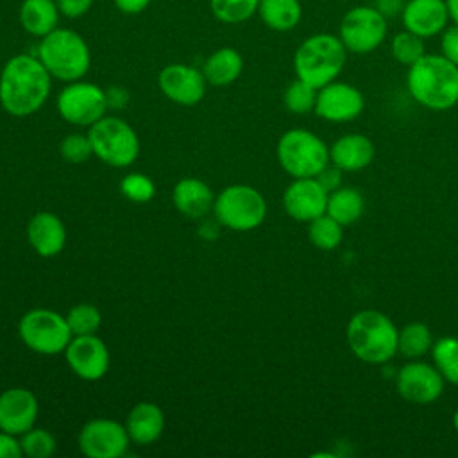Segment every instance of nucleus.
Here are the masks:
<instances>
[{
    "label": "nucleus",
    "instance_id": "obj_1",
    "mask_svg": "<svg viewBox=\"0 0 458 458\" xmlns=\"http://www.w3.org/2000/svg\"><path fill=\"white\" fill-rule=\"evenodd\" d=\"M52 75L36 54H14L0 72V106L16 118L30 116L48 100Z\"/></svg>",
    "mask_w": 458,
    "mask_h": 458
},
{
    "label": "nucleus",
    "instance_id": "obj_2",
    "mask_svg": "<svg viewBox=\"0 0 458 458\" xmlns=\"http://www.w3.org/2000/svg\"><path fill=\"white\" fill-rule=\"evenodd\" d=\"M406 86L420 106L444 111L458 104V66L442 54H426L408 66Z\"/></svg>",
    "mask_w": 458,
    "mask_h": 458
},
{
    "label": "nucleus",
    "instance_id": "obj_3",
    "mask_svg": "<svg viewBox=\"0 0 458 458\" xmlns=\"http://www.w3.org/2000/svg\"><path fill=\"white\" fill-rule=\"evenodd\" d=\"M399 329L377 310H361L347 324L345 338L352 354L370 365H381L397 354Z\"/></svg>",
    "mask_w": 458,
    "mask_h": 458
},
{
    "label": "nucleus",
    "instance_id": "obj_4",
    "mask_svg": "<svg viewBox=\"0 0 458 458\" xmlns=\"http://www.w3.org/2000/svg\"><path fill=\"white\" fill-rule=\"evenodd\" d=\"M36 55L48 70L52 79L73 82L82 79L91 66L88 41L70 27H57L38 43Z\"/></svg>",
    "mask_w": 458,
    "mask_h": 458
},
{
    "label": "nucleus",
    "instance_id": "obj_5",
    "mask_svg": "<svg viewBox=\"0 0 458 458\" xmlns=\"http://www.w3.org/2000/svg\"><path fill=\"white\" fill-rule=\"evenodd\" d=\"M347 61V48L338 34L318 32L308 36L293 54L297 79L320 89L336 81Z\"/></svg>",
    "mask_w": 458,
    "mask_h": 458
},
{
    "label": "nucleus",
    "instance_id": "obj_6",
    "mask_svg": "<svg viewBox=\"0 0 458 458\" xmlns=\"http://www.w3.org/2000/svg\"><path fill=\"white\" fill-rule=\"evenodd\" d=\"M277 161L293 179L317 177L329 165V147L311 131L290 129L277 141Z\"/></svg>",
    "mask_w": 458,
    "mask_h": 458
},
{
    "label": "nucleus",
    "instance_id": "obj_7",
    "mask_svg": "<svg viewBox=\"0 0 458 458\" xmlns=\"http://www.w3.org/2000/svg\"><path fill=\"white\" fill-rule=\"evenodd\" d=\"M88 138L93 154L114 168L131 166L140 154V140L134 129L118 116H102L89 125Z\"/></svg>",
    "mask_w": 458,
    "mask_h": 458
},
{
    "label": "nucleus",
    "instance_id": "obj_8",
    "mask_svg": "<svg viewBox=\"0 0 458 458\" xmlns=\"http://www.w3.org/2000/svg\"><path fill=\"white\" fill-rule=\"evenodd\" d=\"M213 213L218 224L233 231H250L267 216L265 197L249 184H231L215 197Z\"/></svg>",
    "mask_w": 458,
    "mask_h": 458
},
{
    "label": "nucleus",
    "instance_id": "obj_9",
    "mask_svg": "<svg viewBox=\"0 0 458 458\" xmlns=\"http://www.w3.org/2000/svg\"><path fill=\"white\" fill-rule=\"evenodd\" d=\"M18 335L21 342L38 354L64 352L66 345L73 336L66 317L47 308H36L27 311L20 318Z\"/></svg>",
    "mask_w": 458,
    "mask_h": 458
},
{
    "label": "nucleus",
    "instance_id": "obj_10",
    "mask_svg": "<svg viewBox=\"0 0 458 458\" xmlns=\"http://www.w3.org/2000/svg\"><path fill=\"white\" fill-rule=\"evenodd\" d=\"M386 20L374 5L351 7L340 20L338 38L347 52L370 54L383 45L388 34Z\"/></svg>",
    "mask_w": 458,
    "mask_h": 458
},
{
    "label": "nucleus",
    "instance_id": "obj_11",
    "mask_svg": "<svg viewBox=\"0 0 458 458\" xmlns=\"http://www.w3.org/2000/svg\"><path fill=\"white\" fill-rule=\"evenodd\" d=\"M55 107L64 122L81 127L93 125L109 109L106 100V89H102L95 82H88L82 79L66 82V86L57 95Z\"/></svg>",
    "mask_w": 458,
    "mask_h": 458
},
{
    "label": "nucleus",
    "instance_id": "obj_12",
    "mask_svg": "<svg viewBox=\"0 0 458 458\" xmlns=\"http://www.w3.org/2000/svg\"><path fill=\"white\" fill-rule=\"evenodd\" d=\"M79 449L89 458H120L127 453L131 437L125 424L113 419H93L79 431Z\"/></svg>",
    "mask_w": 458,
    "mask_h": 458
},
{
    "label": "nucleus",
    "instance_id": "obj_13",
    "mask_svg": "<svg viewBox=\"0 0 458 458\" xmlns=\"http://www.w3.org/2000/svg\"><path fill=\"white\" fill-rule=\"evenodd\" d=\"M444 377L435 365L411 360L395 376L397 394L413 404H431L444 392Z\"/></svg>",
    "mask_w": 458,
    "mask_h": 458
},
{
    "label": "nucleus",
    "instance_id": "obj_14",
    "mask_svg": "<svg viewBox=\"0 0 458 458\" xmlns=\"http://www.w3.org/2000/svg\"><path fill=\"white\" fill-rule=\"evenodd\" d=\"M159 91L179 106H195L199 104L208 88V81L200 68L184 63L166 64L157 75Z\"/></svg>",
    "mask_w": 458,
    "mask_h": 458
},
{
    "label": "nucleus",
    "instance_id": "obj_15",
    "mask_svg": "<svg viewBox=\"0 0 458 458\" xmlns=\"http://www.w3.org/2000/svg\"><path fill=\"white\" fill-rule=\"evenodd\" d=\"M363 107L365 98L361 91L349 82L333 81L317 91L315 113L322 120L335 123L351 122L361 114Z\"/></svg>",
    "mask_w": 458,
    "mask_h": 458
},
{
    "label": "nucleus",
    "instance_id": "obj_16",
    "mask_svg": "<svg viewBox=\"0 0 458 458\" xmlns=\"http://www.w3.org/2000/svg\"><path fill=\"white\" fill-rule=\"evenodd\" d=\"M64 358L72 372L84 381H97L109 369V351L97 333L72 336L64 349Z\"/></svg>",
    "mask_w": 458,
    "mask_h": 458
},
{
    "label": "nucleus",
    "instance_id": "obj_17",
    "mask_svg": "<svg viewBox=\"0 0 458 458\" xmlns=\"http://www.w3.org/2000/svg\"><path fill=\"white\" fill-rule=\"evenodd\" d=\"M329 193L315 177L293 179L283 193V206L290 218L297 222H311L326 213Z\"/></svg>",
    "mask_w": 458,
    "mask_h": 458
},
{
    "label": "nucleus",
    "instance_id": "obj_18",
    "mask_svg": "<svg viewBox=\"0 0 458 458\" xmlns=\"http://www.w3.org/2000/svg\"><path fill=\"white\" fill-rule=\"evenodd\" d=\"M39 404L38 397L32 390L13 386L0 394V429L23 435L30 428H34L38 419Z\"/></svg>",
    "mask_w": 458,
    "mask_h": 458
},
{
    "label": "nucleus",
    "instance_id": "obj_19",
    "mask_svg": "<svg viewBox=\"0 0 458 458\" xmlns=\"http://www.w3.org/2000/svg\"><path fill=\"white\" fill-rule=\"evenodd\" d=\"M401 21L406 30L424 39L438 36L449 23L447 4L445 0H406Z\"/></svg>",
    "mask_w": 458,
    "mask_h": 458
},
{
    "label": "nucleus",
    "instance_id": "obj_20",
    "mask_svg": "<svg viewBox=\"0 0 458 458\" xmlns=\"http://www.w3.org/2000/svg\"><path fill=\"white\" fill-rule=\"evenodd\" d=\"M27 240L39 256H57L66 243L64 224L57 215L50 211H39L32 215L27 224Z\"/></svg>",
    "mask_w": 458,
    "mask_h": 458
},
{
    "label": "nucleus",
    "instance_id": "obj_21",
    "mask_svg": "<svg viewBox=\"0 0 458 458\" xmlns=\"http://www.w3.org/2000/svg\"><path fill=\"white\" fill-rule=\"evenodd\" d=\"M376 148L369 136L351 132L340 136L329 147V161L342 172H358L367 168L374 159Z\"/></svg>",
    "mask_w": 458,
    "mask_h": 458
},
{
    "label": "nucleus",
    "instance_id": "obj_22",
    "mask_svg": "<svg viewBox=\"0 0 458 458\" xmlns=\"http://www.w3.org/2000/svg\"><path fill=\"white\" fill-rule=\"evenodd\" d=\"M172 202L179 213L186 218H204L209 211H213L215 195L211 188L195 177L181 179L172 191Z\"/></svg>",
    "mask_w": 458,
    "mask_h": 458
},
{
    "label": "nucleus",
    "instance_id": "obj_23",
    "mask_svg": "<svg viewBox=\"0 0 458 458\" xmlns=\"http://www.w3.org/2000/svg\"><path fill=\"white\" fill-rule=\"evenodd\" d=\"M125 429L131 437V442L138 445H150L163 435L165 413L157 404L141 401L129 411Z\"/></svg>",
    "mask_w": 458,
    "mask_h": 458
},
{
    "label": "nucleus",
    "instance_id": "obj_24",
    "mask_svg": "<svg viewBox=\"0 0 458 458\" xmlns=\"http://www.w3.org/2000/svg\"><path fill=\"white\" fill-rule=\"evenodd\" d=\"M61 18L55 0H21L18 7L21 29L38 39L57 29Z\"/></svg>",
    "mask_w": 458,
    "mask_h": 458
},
{
    "label": "nucleus",
    "instance_id": "obj_25",
    "mask_svg": "<svg viewBox=\"0 0 458 458\" xmlns=\"http://www.w3.org/2000/svg\"><path fill=\"white\" fill-rule=\"evenodd\" d=\"M200 70H202L208 84L216 86V88L229 86L242 75L243 57L236 48L222 47L206 57Z\"/></svg>",
    "mask_w": 458,
    "mask_h": 458
},
{
    "label": "nucleus",
    "instance_id": "obj_26",
    "mask_svg": "<svg viewBox=\"0 0 458 458\" xmlns=\"http://www.w3.org/2000/svg\"><path fill=\"white\" fill-rule=\"evenodd\" d=\"M259 20L276 32H288L302 20V5L299 0H259Z\"/></svg>",
    "mask_w": 458,
    "mask_h": 458
},
{
    "label": "nucleus",
    "instance_id": "obj_27",
    "mask_svg": "<svg viewBox=\"0 0 458 458\" xmlns=\"http://www.w3.org/2000/svg\"><path fill=\"white\" fill-rule=\"evenodd\" d=\"M365 209L363 195L349 186H340L338 190L331 191L327 197L326 213L335 218L342 225L354 224Z\"/></svg>",
    "mask_w": 458,
    "mask_h": 458
},
{
    "label": "nucleus",
    "instance_id": "obj_28",
    "mask_svg": "<svg viewBox=\"0 0 458 458\" xmlns=\"http://www.w3.org/2000/svg\"><path fill=\"white\" fill-rule=\"evenodd\" d=\"M433 336L424 322H408L399 329L397 352L408 360H417L431 351Z\"/></svg>",
    "mask_w": 458,
    "mask_h": 458
},
{
    "label": "nucleus",
    "instance_id": "obj_29",
    "mask_svg": "<svg viewBox=\"0 0 458 458\" xmlns=\"http://www.w3.org/2000/svg\"><path fill=\"white\" fill-rule=\"evenodd\" d=\"M431 356L442 377L453 385H458V338L456 336L438 338L431 345Z\"/></svg>",
    "mask_w": 458,
    "mask_h": 458
},
{
    "label": "nucleus",
    "instance_id": "obj_30",
    "mask_svg": "<svg viewBox=\"0 0 458 458\" xmlns=\"http://www.w3.org/2000/svg\"><path fill=\"white\" fill-rule=\"evenodd\" d=\"M259 0H209L211 14L225 23L238 25L258 14Z\"/></svg>",
    "mask_w": 458,
    "mask_h": 458
},
{
    "label": "nucleus",
    "instance_id": "obj_31",
    "mask_svg": "<svg viewBox=\"0 0 458 458\" xmlns=\"http://www.w3.org/2000/svg\"><path fill=\"white\" fill-rule=\"evenodd\" d=\"M310 242L320 250H333L342 243L344 225L331 218L327 213L317 216L308 225Z\"/></svg>",
    "mask_w": 458,
    "mask_h": 458
},
{
    "label": "nucleus",
    "instance_id": "obj_32",
    "mask_svg": "<svg viewBox=\"0 0 458 458\" xmlns=\"http://www.w3.org/2000/svg\"><path fill=\"white\" fill-rule=\"evenodd\" d=\"M390 50L392 55L397 63L404 64V66H411L413 63H417L422 55H426V48H424V38L410 32V30H401L392 38L390 43Z\"/></svg>",
    "mask_w": 458,
    "mask_h": 458
},
{
    "label": "nucleus",
    "instance_id": "obj_33",
    "mask_svg": "<svg viewBox=\"0 0 458 458\" xmlns=\"http://www.w3.org/2000/svg\"><path fill=\"white\" fill-rule=\"evenodd\" d=\"M317 88H313L311 84L301 81L295 77V81H292L283 95V102L284 107L290 113L295 114H306L310 111L315 109V102H317Z\"/></svg>",
    "mask_w": 458,
    "mask_h": 458
},
{
    "label": "nucleus",
    "instance_id": "obj_34",
    "mask_svg": "<svg viewBox=\"0 0 458 458\" xmlns=\"http://www.w3.org/2000/svg\"><path fill=\"white\" fill-rule=\"evenodd\" d=\"M64 317L73 336L95 335L102 324V315L98 308L86 302L73 306Z\"/></svg>",
    "mask_w": 458,
    "mask_h": 458
},
{
    "label": "nucleus",
    "instance_id": "obj_35",
    "mask_svg": "<svg viewBox=\"0 0 458 458\" xmlns=\"http://www.w3.org/2000/svg\"><path fill=\"white\" fill-rule=\"evenodd\" d=\"M21 451L29 458H50L55 453V438L43 428H30L21 435Z\"/></svg>",
    "mask_w": 458,
    "mask_h": 458
},
{
    "label": "nucleus",
    "instance_id": "obj_36",
    "mask_svg": "<svg viewBox=\"0 0 458 458\" xmlns=\"http://www.w3.org/2000/svg\"><path fill=\"white\" fill-rule=\"evenodd\" d=\"M59 152H61V157L64 161L73 163V165L88 161L91 157V154H93L88 132L86 134L72 132V134L64 136L61 140V143H59Z\"/></svg>",
    "mask_w": 458,
    "mask_h": 458
},
{
    "label": "nucleus",
    "instance_id": "obj_37",
    "mask_svg": "<svg viewBox=\"0 0 458 458\" xmlns=\"http://www.w3.org/2000/svg\"><path fill=\"white\" fill-rule=\"evenodd\" d=\"M120 191L132 202H147L154 197L156 186L150 177L134 172L120 181Z\"/></svg>",
    "mask_w": 458,
    "mask_h": 458
},
{
    "label": "nucleus",
    "instance_id": "obj_38",
    "mask_svg": "<svg viewBox=\"0 0 458 458\" xmlns=\"http://www.w3.org/2000/svg\"><path fill=\"white\" fill-rule=\"evenodd\" d=\"M440 50L445 59L458 66V25L453 23L445 27L440 34Z\"/></svg>",
    "mask_w": 458,
    "mask_h": 458
},
{
    "label": "nucleus",
    "instance_id": "obj_39",
    "mask_svg": "<svg viewBox=\"0 0 458 458\" xmlns=\"http://www.w3.org/2000/svg\"><path fill=\"white\" fill-rule=\"evenodd\" d=\"M61 16L68 20H77L88 14L95 4V0H55Z\"/></svg>",
    "mask_w": 458,
    "mask_h": 458
},
{
    "label": "nucleus",
    "instance_id": "obj_40",
    "mask_svg": "<svg viewBox=\"0 0 458 458\" xmlns=\"http://www.w3.org/2000/svg\"><path fill=\"white\" fill-rule=\"evenodd\" d=\"M315 179L320 182V186L327 193H331V191H335V190H338L342 186V170L331 163Z\"/></svg>",
    "mask_w": 458,
    "mask_h": 458
},
{
    "label": "nucleus",
    "instance_id": "obj_41",
    "mask_svg": "<svg viewBox=\"0 0 458 458\" xmlns=\"http://www.w3.org/2000/svg\"><path fill=\"white\" fill-rule=\"evenodd\" d=\"M21 454V444L16 435L0 429V458H20Z\"/></svg>",
    "mask_w": 458,
    "mask_h": 458
},
{
    "label": "nucleus",
    "instance_id": "obj_42",
    "mask_svg": "<svg viewBox=\"0 0 458 458\" xmlns=\"http://www.w3.org/2000/svg\"><path fill=\"white\" fill-rule=\"evenodd\" d=\"M106 100L109 109H123L129 104V91L122 86H109L106 89Z\"/></svg>",
    "mask_w": 458,
    "mask_h": 458
},
{
    "label": "nucleus",
    "instance_id": "obj_43",
    "mask_svg": "<svg viewBox=\"0 0 458 458\" xmlns=\"http://www.w3.org/2000/svg\"><path fill=\"white\" fill-rule=\"evenodd\" d=\"M152 0H113V5L122 14H140L150 7Z\"/></svg>",
    "mask_w": 458,
    "mask_h": 458
},
{
    "label": "nucleus",
    "instance_id": "obj_44",
    "mask_svg": "<svg viewBox=\"0 0 458 458\" xmlns=\"http://www.w3.org/2000/svg\"><path fill=\"white\" fill-rule=\"evenodd\" d=\"M406 0H376L374 7L386 18H394L397 14H401L403 7H404Z\"/></svg>",
    "mask_w": 458,
    "mask_h": 458
},
{
    "label": "nucleus",
    "instance_id": "obj_45",
    "mask_svg": "<svg viewBox=\"0 0 458 458\" xmlns=\"http://www.w3.org/2000/svg\"><path fill=\"white\" fill-rule=\"evenodd\" d=\"M447 11H449V20L458 25V0H445Z\"/></svg>",
    "mask_w": 458,
    "mask_h": 458
},
{
    "label": "nucleus",
    "instance_id": "obj_46",
    "mask_svg": "<svg viewBox=\"0 0 458 458\" xmlns=\"http://www.w3.org/2000/svg\"><path fill=\"white\" fill-rule=\"evenodd\" d=\"M453 428L458 431V410L453 413Z\"/></svg>",
    "mask_w": 458,
    "mask_h": 458
}]
</instances>
